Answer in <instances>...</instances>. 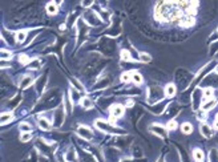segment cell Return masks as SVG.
<instances>
[{
    "label": "cell",
    "instance_id": "6da1fadb",
    "mask_svg": "<svg viewBox=\"0 0 218 162\" xmlns=\"http://www.w3.org/2000/svg\"><path fill=\"white\" fill-rule=\"evenodd\" d=\"M200 131H201V134H202V136L205 137V138L213 137V129L209 126V125H206V124H201Z\"/></svg>",
    "mask_w": 218,
    "mask_h": 162
},
{
    "label": "cell",
    "instance_id": "7a4b0ae2",
    "mask_svg": "<svg viewBox=\"0 0 218 162\" xmlns=\"http://www.w3.org/2000/svg\"><path fill=\"white\" fill-rule=\"evenodd\" d=\"M110 113H112L113 117H122L124 114V106L120 105V104H116L110 108Z\"/></svg>",
    "mask_w": 218,
    "mask_h": 162
},
{
    "label": "cell",
    "instance_id": "3957f363",
    "mask_svg": "<svg viewBox=\"0 0 218 162\" xmlns=\"http://www.w3.org/2000/svg\"><path fill=\"white\" fill-rule=\"evenodd\" d=\"M79 134H80V136H81L83 138H86V140H90V138L93 137L92 130H90L89 128H86V126H80V128H79Z\"/></svg>",
    "mask_w": 218,
    "mask_h": 162
},
{
    "label": "cell",
    "instance_id": "277c9868",
    "mask_svg": "<svg viewBox=\"0 0 218 162\" xmlns=\"http://www.w3.org/2000/svg\"><path fill=\"white\" fill-rule=\"evenodd\" d=\"M194 23H196V20H194L193 16H186V18L181 19L180 25H181V27H185V28H189V27L194 25Z\"/></svg>",
    "mask_w": 218,
    "mask_h": 162
},
{
    "label": "cell",
    "instance_id": "5b68a950",
    "mask_svg": "<svg viewBox=\"0 0 218 162\" xmlns=\"http://www.w3.org/2000/svg\"><path fill=\"white\" fill-rule=\"evenodd\" d=\"M174 94H176V85L174 84H168L165 86V96L173 97Z\"/></svg>",
    "mask_w": 218,
    "mask_h": 162
},
{
    "label": "cell",
    "instance_id": "8992f818",
    "mask_svg": "<svg viewBox=\"0 0 218 162\" xmlns=\"http://www.w3.org/2000/svg\"><path fill=\"white\" fill-rule=\"evenodd\" d=\"M193 157L197 162H202L203 158H205V154H203V151L201 149H194L193 150Z\"/></svg>",
    "mask_w": 218,
    "mask_h": 162
},
{
    "label": "cell",
    "instance_id": "52a82bcc",
    "mask_svg": "<svg viewBox=\"0 0 218 162\" xmlns=\"http://www.w3.org/2000/svg\"><path fill=\"white\" fill-rule=\"evenodd\" d=\"M132 80H133V83L136 84V85H141L142 84V75L141 73H138V72H132Z\"/></svg>",
    "mask_w": 218,
    "mask_h": 162
},
{
    "label": "cell",
    "instance_id": "ba28073f",
    "mask_svg": "<svg viewBox=\"0 0 218 162\" xmlns=\"http://www.w3.org/2000/svg\"><path fill=\"white\" fill-rule=\"evenodd\" d=\"M213 94H214L213 88H205V89H203V100L205 101L213 100Z\"/></svg>",
    "mask_w": 218,
    "mask_h": 162
},
{
    "label": "cell",
    "instance_id": "9c48e42d",
    "mask_svg": "<svg viewBox=\"0 0 218 162\" xmlns=\"http://www.w3.org/2000/svg\"><path fill=\"white\" fill-rule=\"evenodd\" d=\"M217 105V101L216 100H209V101H205L202 105V110L203 112H207V110H210L212 108H214Z\"/></svg>",
    "mask_w": 218,
    "mask_h": 162
},
{
    "label": "cell",
    "instance_id": "30bf717a",
    "mask_svg": "<svg viewBox=\"0 0 218 162\" xmlns=\"http://www.w3.org/2000/svg\"><path fill=\"white\" fill-rule=\"evenodd\" d=\"M32 81H33V79L31 76L23 77L21 81H20V86H21V88H28L29 85H32Z\"/></svg>",
    "mask_w": 218,
    "mask_h": 162
},
{
    "label": "cell",
    "instance_id": "8fae6325",
    "mask_svg": "<svg viewBox=\"0 0 218 162\" xmlns=\"http://www.w3.org/2000/svg\"><path fill=\"white\" fill-rule=\"evenodd\" d=\"M39 125H40V128H41V129H45V130L51 129V122H49V121L47 120L45 117H41V118H39Z\"/></svg>",
    "mask_w": 218,
    "mask_h": 162
},
{
    "label": "cell",
    "instance_id": "7c38bea8",
    "mask_svg": "<svg viewBox=\"0 0 218 162\" xmlns=\"http://www.w3.org/2000/svg\"><path fill=\"white\" fill-rule=\"evenodd\" d=\"M181 130H182L184 134H190L193 131L192 124H190V122H184L182 125H181Z\"/></svg>",
    "mask_w": 218,
    "mask_h": 162
},
{
    "label": "cell",
    "instance_id": "4fadbf2b",
    "mask_svg": "<svg viewBox=\"0 0 218 162\" xmlns=\"http://www.w3.org/2000/svg\"><path fill=\"white\" fill-rule=\"evenodd\" d=\"M80 105H81L83 108H85V109H90V108L93 106V104L88 97H83V99L80 100Z\"/></svg>",
    "mask_w": 218,
    "mask_h": 162
},
{
    "label": "cell",
    "instance_id": "5bb4252c",
    "mask_svg": "<svg viewBox=\"0 0 218 162\" xmlns=\"http://www.w3.org/2000/svg\"><path fill=\"white\" fill-rule=\"evenodd\" d=\"M138 60L141 63L146 64V63H149L150 60H152V56H150L149 53H146V52H141V53H140V56H138Z\"/></svg>",
    "mask_w": 218,
    "mask_h": 162
},
{
    "label": "cell",
    "instance_id": "9a60e30c",
    "mask_svg": "<svg viewBox=\"0 0 218 162\" xmlns=\"http://www.w3.org/2000/svg\"><path fill=\"white\" fill-rule=\"evenodd\" d=\"M13 118V116H12V113H3V116H2V118H0V124L2 125H5L7 122H9Z\"/></svg>",
    "mask_w": 218,
    "mask_h": 162
},
{
    "label": "cell",
    "instance_id": "2e32d148",
    "mask_svg": "<svg viewBox=\"0 0 218 162\" xmlns=\"http://www.w3.org/2000/svg\"><path fill=\"white\" fill-rule=\"evenodd\" d=\"M47 11H48L49 15H53V13L57 12V5H56V3H53V2L48 3V4H47Z\"/></svg>",
    "mask_w": 218,
    "mask_h": 162
},
{
    "label": "cell",
    "instance_id": "e0dca14e",
    "mask_svg": "<svg viewBox=\"0 0 218 162\" xmlns=\"http://www.w3.org/2000/svg\"><path fill=\"white\" fill-rule=\"evenodd\" d=\"M25 37H27V31H19L16 33V41L18 43H24Z\"/></svg>",
    "mask_w": 218,
    "mask_h": 162
},
{
    "label": "cell",
    "instance_id": "ac0fdd59",
    "mask_svg": "<svg viewBox=\"0 0 218 162\" xmlns=\"http://www.w3.org/2000/svg\"><path fill=\"white\" fill-rule=\"evenodd\" d=\"M177 128H178V124H177L176 120H170L169 122L166 124V129L168 130H176Z\"/></svg>",
    "mask_w": 218,
    "mask_h": 162
},
{
    "label": "cell",
    "instance_id": "d6986e66",
    "mask_svg": "<svg viewBox=\"0 0 218 162\" xmlns=\"http://www.w3.org/2000/svg\"><path fill=\"white\" fill-rule=\"evenodd\" d=\"M121 59L122 60H128V61H132V56H130V52L126 49L121 50Z\"/></svg>",
    "mask_w": 218,
    "mask_h": 162
},
{
    "label": "cell",
    "instance_id": "ffe728a7",
    "mask_svg": "<svg viewBox=\"0 0 218 162\" xmlns=\"http://www.w3.org/2000/svg\"><path fill=\"white\" fill-rule=\"evenodd\" d=\"M20 130H21V133H31V126L28 124L23 122L20 124Z\"/></svg>",
    "mask_w": 218,
    "mask_h": 162
},
{
    "label": "cell",
    "instance_id": "44dd1931",
    "mask_svg": "<svg viewBox=\"0 0 218 162\" xmlns=\"http://www.w3.org/2000/svg\"><path fill=\"white\" fill-rule=\"evenodd\" d=\"M130 79H132V72L122 73V76H121V81H122V83H129Z\"/></svg>",
    "mask_w": 218,
    "mask_h": 162
},
{
    "label": "cell",
    "instance_id": "7402d4cb",
    "mask_svg": "<svg viewBox=\"0 0 218 162\" xmlns=\"http://www.w3.org/2000/svg\"><path fill=\"white\" fill-rule=\"evenodd\" d=\"M210 162H218V151L216 149L210 151Z\"/></svg>",
    "mask_w": 218,
    "mask_h": 162
},
{
    "label": "cell",
    "instance_id": "603a6c76",
    "mask_svg": "<svg viewBox=\"0 0 218 162\" xmlns=\"http://www.w3.org/2000/svg\"><path fill=\"white\" fill-rule=\"evenodd\" d=\"M20 140H21L23 142H28V141L31 140V133H23L21 137H20Z\"/></svg>",
    "mask_w": 218,
    "mask_h": 162
},
{
    "label": "cell",
    "instance_id": "cb8c5ba5",
    "mask_svg": "<svg viewBox=\"0 0 218 162\" xmlns=\"http://www.w3.org/2000/svg\"><path fill=\"white\" fill-rule=\"evenodd\" d=\"M19 61L21 64H27L29 61V59H28V56H27V55H20L19 56Z\"/></svg>",
    "mask_w": 218,
    "mask_h": 162
},
{
    "label": "cell",
    "instance_id": "d4e9b609",
    "mask_svg": "<svg viewBox=\"0 0 218 162\" xmlns=\"http://www.w3.org/2000/svg\"><path fill=\"white\" fill-rule=\"evenodd\" d=\"M11 53L7 52V50H2V59L3 60H7V59H11Z\"/></svg>",
    "mask_w": 218,
    "mask_h": 162
},
{
    "label": "cell",
    "instance_id": "484cf974",
    "mask_svg": "<svg viewBox=\"0 0 218 162\" xmlns=\"http://www.w3.org/2000/svg\"><path fill=\"white\" fill-rule=\"evenodd\" d=\"M37 64H39V61H37V60H35V61H33V63L31 64V66H32V68H39V65H37Z\"/></svg>",
    "mask_w": 218,
    "mask_h": 162
},
{
    "label": "cell",
    "instance_id": "4316f807",
    "mask_svg": "<svg viewBox=\"0 0 218 162\" xmlns=\"http://www.w3.org/2000/svg\"><path fill=\"white\" fill-rule=\"evenodd\" d=\"M214 128L218 130V121H214Z\"/></svg>",
    "mask_w": 218,
    "mask_h": 162
},
{
    "label": "cell",
    "instance_id": "83f0119b",
    "mask_svg": "<svg viewBox=\"0 0 218 162\" xmlns=\"http://www.w3.org/2000/svg\"><path fill=\"white\" fill-rule=\"evenodd\" d=\"M216 73H217V75H218V65L216 66Z\"/></svg>",
    "mask_w": 218,
    "mask_h": 162
},
{
    "label": "cell",
    "instance_id": "f1b7e54d",
    "mask_svg": "<svg viewBox=\"0 0 218 162\" xmlns=\"http://www.w3.org/2000/svg\"><path fill=\"white\" fill-rule=\"evenodd\" d=\"M214 121H218V114H217V116H216V120H214Z\"/></svg>",
    "mask_w": 218,
    "mask_h": 162
}]
</instances>
